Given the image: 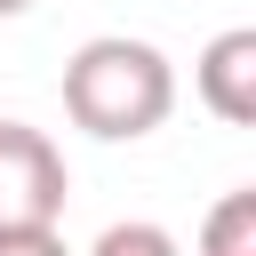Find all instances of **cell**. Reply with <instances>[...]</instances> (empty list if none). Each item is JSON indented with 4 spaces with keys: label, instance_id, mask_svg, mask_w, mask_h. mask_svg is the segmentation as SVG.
I'll list each match as a JSON object with an SVG mask.
<instances>
[{
    "label": "cell",
    "instance_id": "52a82bcc",
    "mask_svg": "<svg viewBox=\"0 0 256 256\" xmlns=\"http://www.w3.org/2000/svg\"><path fill=\"white\" fill-rule=\"evenodd\" d=\"M24 8H32V0H0V24H8V16H24Z\"/></svg>",
    "mask_w": 256,
    "mask_h": 256
},
{
    "label": "cell",
    "instance_id": "7a4b0ae2",
    "mask_svg": "<svg viewBox=\"0 0 256 256\" xmlns=\"http://www.w3.org/2000/svg\"><path fill=\"white\" fill-rule=\"evenodd\" d=\"M64 200H72V176H64V152L48 144V128L0 120V232L56 224Z\"/></svg>",
    "mask_w": 256,
    "mask_h": 256
},
{
    "label": "cell",
    "instance_id": "6da1fadb",
    "mask_svg": "<svg viewBox=\"0 0 256 256\" xmlns=\"http://www.w3.org/2000/svg\"><path fill=\"white\" fill-rule=\"evenodd\" d=\"M64 112H72V128H88L104 144H136L176 112V64L152 40L96 32L64 56Z\"/></svg>",
    "mask_w": 256,
    "mask_h": 256
},
{
    "label": "cell",
    "instance_id": "3957f363",
    "mask_svg": "<svg viewBox=\"0 0 256 256\" xmlns=\"http://www.w3.org/2000/svg\"><path fill=\"white\" fill-rule=\"evenodd\" d=\"M192 88H200V104L224 128H256V32L248 24L216 32L200 48V64H192Z\"/></svg>",
    "mask_w": 256,
    "mask_h": 256
},
{
    "label": "cell",
    "instance_id": "277c9868",
    "mask_svg": "<svg viewBox=\"0 0 256 256\" xmlns=\"http://www.w3.org/2000/svg\"><path fill=\"white\" fill-rule=\"evenodd\" d=\"M200 256H256V192H224L200 224Z\"/></svg>",
    "mask_w": 256,
    "mask_h": 256
},
{
    "label": "cell",
    "instance_id": "5b68a950",
    "mask_svg": "<svg viewBox=\"0 0 256 256\" xmlns=\"http://www.w3.org/2000/svg\"><path fill=\"white\" fill-rule=\"evenodd\" d=\"M88 256H184V248H176V232H168V224H152V216H128V224H104Z\"/></svg>",
    "mask_w": 256,
    "mask_h": 256
},
{
    "label": "cell",
    "instance_id": "8992f818",
    "mask_svg": "<svg viewBox=\"0 0 256 256\" xmlns=\"http://www.w3.org/2000/svg\"><path fill=\"white\" fill-rule=\"evenodd\" d=\"M0 256H72V248L56 224H16V232H0Z\"/></svg>",
    "mask_w": 256,
    "mask_h": 256
}]
</instances>
